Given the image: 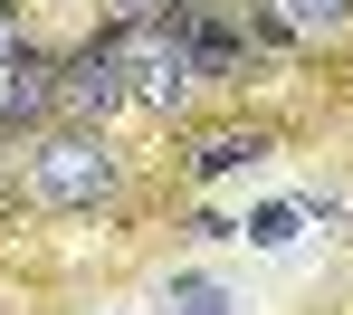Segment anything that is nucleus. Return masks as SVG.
<instances>
[{
    "instance_id": "nucleus-1",
    "label": "nucleus",
    "mask_w": 353,
    "mask_h": 315,
    "mask_svg": "<svg viewBox=\"0 0 353 315\" xmlns=\"http://www.w3.org/2000/svg\"><path fill=\"white\" fill-rule=\"evenodd\" d=\"M29 191L48 210H96V201H115V153L96 134H48L29 153Z\"/></svg>"
},
{
    "instance_id": "nucleus-2",
    "label": "nucleus",
    "mask_w": 353,
    "mask_h": 315,
    "mask_svg": "<svg viewBox=\"0 0 353 315\" xmlns=\"http://www.w3.org/2000/svg\"><path fill=\"white\" fill-rule=\"evenodd\" d=\"M124 67V96H143V105H181L191 96V77H201V58H191V39L181 29H153V19H124V39H105Z\"/></svg>"
},
{
    "instance_id": "nucleus-3",
    "label": "nucleus",
    "mask_w": 353,
    "mask_h": 315,
    "mask_svg": "<svg viewBox=\"0 0 353 315\" xmlns=\"http://www.w3.org/2000/svg\"><path fill=\"white\" fill-rule=\"evenodd\" d=\"M58 105H77L86 125L105 115V105H124V67H115V48H86V58L58 77Z\"/></svg>"
},
{
    "instance_id": "nucleus-4",
    "label": "nucleus",
    "mask_w": 353,
    "mask_h": 315,
    "mask_svg": "<svg viewBox=\"0 0 353 315\" xmlns=\"http://www.w3.org/2000/svg\"><path fill=\"white\" fill-rule=\"evenodd\" d=\"M58 105V77L29 58V48H10L0 58V125H29V115H48Z\"/></svg>"
},
{
    "instance_id": "nucleus-5",
    "label": "nucleus",
    "mask_w": 353,
    "mask_h": 315,
    "mask_svg": "<svg viewBox=\"0 0 353 315\" xmlns=\"http://www.w3.org/2000/svg\"><path fill=\"white\" fill-rule=\"evenodd\" d=\"M258 153H268L258 134H210V143H201V172H239V163H258Z\"/></svg>"
},
{
    "instance_id": "nucleus-6",
    "label": "nucleus",
    "mask_w": 353,
    "mask_h": 315,
    "mask_svg": "<svg viewBox=\"0 0 353 315\" xmlns=\"http://www.w3.org/2000/svg\"><path fill=\"white\" fill-rule=\"evenodd\" d=\"M172 315H230V287H220V277H181V287H172Z\"/></svg>"
},
{
    "instance_id": "nucleus-7",
    "label": "nucleus",
    "mask_w": 353,
    "mask_h": 315,
    "mask_svg": "<svg viewBox=\"0 0 353 315\" xmlns=\"http://www.w3.org/2000/svg\"><path fill=\"white\" fill-rule=\"evenodd\" d=\"M248 239H258V249H287V239H296V210H287V201H277V210H258V220H248Z\"/></svg>"
},
{
    "instance_id": "nucleus-8",
    "label": "nucleus",
    "mask_w": 353,
    "mask_h": 315,
    "mask_svg": "<svg viewBox=\"0 0 353 315\" xmlns=\"http://www.w3.org/2000/svg\"><path fill=\"white\" fill-rule=\"evenodd\" d=\"M344 10H353V0H287V19H296V29H334Z\"/></svg>"
},
{
    "instance_id": "nucleus-9",
    "label": "nucleus",
    "mask_w": 353,
    "mask_h": 315,
    "mask_svg": "<svg viewBox=\"0 0 353 315\" xmlns=\"http://www.w3.org/2000/svg\"><path fill=\"white\" fill-rule=\"evenodd\" d=\"M105 10H115V19H163L172 0H105Z\"/></svg>"
},
{
    "instance_id": "nucleus-10",
    "label": "nucleus",
    "mask_w": 353,
    "mask_h": 315,
    "mask_svg": "<svg viewBox=\"0 0 353 315\" xmlns=\"http://www.w3.org/2000/svg\"><path fill=\"white\" fill-rule=\"evenodd\" d=\"M0 58H10V29H0Z\"/></svg>"
}]
</instances>
